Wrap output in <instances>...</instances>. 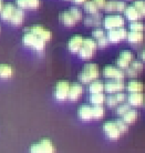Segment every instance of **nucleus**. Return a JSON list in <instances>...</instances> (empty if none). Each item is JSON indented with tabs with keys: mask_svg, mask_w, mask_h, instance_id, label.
Returning <instances> with one entry per match:
<instances>
[{
	"mask_svg": "<svg viewBox=\"0 0 145 153\" xmlns=\"http://www.w3.org/2000/svg\"><path fill=\"white\" fill-rule=\"evenodd\" d=\"M100 76L99 65L96 63H87L78 74V79L84 84L91 83L93 80H96Z\"/></svg>",
	"mask_w": 145,
	"mask_h": 153,
	"instance_id": "1",
	"label": "nucleus"
},
{
	"mask_svg": "<svg viewBox=\"0 0 145 153\" xmlns=\"http://www.w3.org/2000/svg\"><path fill=\"white\" fill-rule=\"evenodd\" d=\"M22 43L24 46L30 47V48L37 50V51H43L47 42L44 40H42L37 35H35L33 32L24 30V33L22 36Z\"/></svg>",
	"mask_w": 145,
	"mask_h": 153,
	"instance_id": "2",
	"label": "nucleus"
},
{
	"mask_svg": "<svg viewBox=\"0 0 145 153\" xmlns=\"http://www.w3.org/2000/svg\"><path fill=\"white\" fill-rule=\"evenodd\" d=\"M70 89V82L68 80H60L58 81L54 88V97L55 99L59 101H63V100L68 99V94H69Z\"/></svg>",
	"mask_w": 145,
	"mask_h": 153,
	"instance_id": "3",
	"label": "nucleus"
},
{
	"mask_svg": "<svg viewBox=\"0 0 145 153\" xmlns=\"http://www.w3.org/2000/svg\"><path fill=\"white\" fill-rule=\"evenodd\" d=\"M103 26L107 30H112L116 28H123L124 26V18L118 15H111L105 17L103 20Z\"/></svg>",
	"mask_w": 145,
	"mask_h": 153,
	"instance_id": "4",
	"label": "nucleus"
},
{
	"mask_svg": "<svg viewBox=\"0 0 145 153\" xmlns=\"http://www.w3.org/2000/svg\"><path fill=\"white\" fill-rule=\"evenodd\" d=\"M103 76L107 79H115V80H123L125 73L122 69L115 65H105L103 68Z\"/></svg>",
	"mask_w": 145,
	"mask_h": 153,
	"instance_id": "5",
	"label": "nucleus"
},
{
	"mask_svg": "<svg viewBox=\"0 0 145 153\" xmlns=\"http://www.w3.org/2000/svg\"><path fill=\"white\" fill-rule=\"evenodd\" d=\"M24 30L33 32L35 35L40 37L42 40H44L46 42H48L52 38V32H51L49 29H47V28H44L43 26H41V25H33V26H31V27L26 28Z\"/></svg>",
	"mask_w": 145,
	"mask_h": 153,
	"instance_id": "6",
	"label": "nucleus"
},
{
	"mask_svg": "<svg viewBox=\"0 0 145 153\" xmlns=\"http://www.w3.org/2000/svg\"><path fill=\"white\" fill-rule=\"evenodd\" d=\"M125 89V83L123 80H115V79H111L104 83V90L109 93H116V92H121Z\"/></svg>",
	"mask_w": 145,
	"mask_h": 153,
	"instance_id": "7",
	"label": "nucleus"
},
{
	"mask_svg": "<svg viewBox=\"0 0 145 153\" xmlns=\"http://www.w3.org/2000/svg\"><path fill=\"white\" fill-rule=\"evenodd\" d=\"M126 36H127L126 29H124V28H116V29L109 30L107 37L110 42H120L123 39H126Z\"/></svg>",
	"mask_w": 145,
	"mask_h": 153,
	"instance_id": "8",
	"label": "nucleus"
},
{
	"mask_svg": "<svg viewBox=\"0 0 145 153\" xmlns=\"http://www.w3.org/2000/svg\"><path fill=\"white\" fill-rule=\"evenodd\" d=\"M107 104L110 108H114L118 105L120 103H122L126 100V94L124 92H116V93H112L107 97Z\"/></svg>",
	"mask_w": 145,
	"mask_h": 153,
	"instance_id": "9",
	"label": "nucleus"
},
{
	"mask_svg": "<svg viewBox=\"0 0 145 153\" xmlns=\"http://www.w3.org/2000/svg\"><path fill=\"white\" fill-rule=\"evenodd\" d=\"M84 89L82 87V84L79 82H73L70 83V89H69V94H68V99L75 101L81 97V94L83 93Z\"/></svg>",
	"mask_w": 145,
	"mask_h": 153,
	"instance_id": "10",
	"label": "nucleus"
},
{
	"mask_svg": "<svg viewBox=\"0 0 145 153\" xmlns=\"http://www.w3.org/2000/svg\"><path fill=\"white\" fill-rule=\"evenodd\" d=\"M127 103L133 107H140L144 103V94L143 92H130L129 96H126Z\"/></svg>",
	"mask_w": 145,
	"mask_h": 153,
	"instance_id": "11",
	"label": "nucleus"
},
{
	"mask_svg": "<svg viewBox=\"0 0 145 153\" xmlns=\"http://www.w3.org/2000/svg\"><path fill=\"white\" fill-rule=\"evenodd\" d=\"M59 21L64 25L67 27H72V26H75L76 25V19L71 15V12L69 10H65V11H62L59 13Z\"/></svg>",
	"mask_w": 145,
	"mask_h": 153,
	"instance_id": "12",
	"label": "nucleus"
},
{
	"mask_svg": "<svg viewBox=\"0 0 145 153\" xmlns=\"http://www.w3.org/2000/svg\"><path fill=\"white\" fill-rule=\"evenodd\" d=\"M84 38L82 36H73L68 41V48L71 52H78L83 45Z\"/></svg>",
	"mask_w": 145,
	"mask_h": 153,
	"instance_id": "13",
	"label": "nucleus"
},
{
	"mask_svg": "<svg viewBox=\"0 0 145 153\" xmlns=\"http://www.w3.org/2000/svg\"><path fill=\"white\" fill-rule=\"evenodd\" d=\"M83 22L88 27H99L102 23V15L100 12H96L94 15H90L89 17L84 18Z\"/></svg>",
	"mask_w": 145,
	"mask_h": 153,
	"instance_id": "14",
	"label": "nucleus"
},
{
	"mask_svg": "<svg viewBox=\"0 0 145 153\" xmlns=\"http://www.w3.org/2000/svg\"><path fill=\"white\" fill-rule=\"evenodd\" d=\"M17 7L20 9H38L40 7V0H16Z\"/></svg>",
	"mask_w": 145,
	"mask_h": 153,
	"instance_id": "15",
	"label": "nucleus"
},
{
	"mask_svg": "<svg viewBox=\"0 0 145 153\" xmlns=\"http://www.w3.org/2000/svg\"><path fill=\"white\" fill-rule=\"evenodd\" d=\"M23 20H24V12H23V10L16 7L15 11H13L11 18L9 20V23H11L12 26H20V25H22Z\"/></svg>",
	"mask_w": 145,
	"mask_h": 153,
	"instance_id": "16",
	"label": "nucleus"
},
{
	"mask_svg": "<svg viewBox=\"0 0 145 153\" xmlns=\"http://www.w3.org/2000/svg\"><path fill=\"white\" fill-rule=\"evenodd\" d=\"M124 17H126V19L130 20L131 22L132 21H138L140 18H142L141 15H140V12L136 10V8L133 7V6H129V7H126L124 9Z\"/></svg>",
	"mask_w": 145,
	"mask_h": 153,
	"instance_id": "17",
	"label": "nucleus"
},
{
	"mask_svg": "<svg viewBox=\"0 0 145 153\" xmlns=\"http://www.w3.org/2000/svg\"><path fill=\"white\" fill-rule=\"evenodd\" d=\"M16 9V6L12 4H4V7L1 9V11H0V17H1V19L4 20V21H7L9 22V20L11 18L12 13L15 11Z\"/></svg>",
	"mask_w": 145,
	"mask_h": 153,
	"instance_id": "18",
	"label": "nucleus"
},
{
	"mask_svg": "<svg viewBox=\"0 0 145 153\" xmlns=\"http://www.w3.org/2000/svg\"><path fill=\"white\" fill-rule=\"evenodd\" d=\"M78 115L82 120H90L92 119V107L89 104H82L78 109Z\"/></svg>",
	"mask_w": 145,
	"mask_h": 153,
	"instance_id": "19",
	"label": "nucleus"
},
{
	"mask_svg": "<svg viewBox=\"0 0 145 153\" xmlns=\"http://www.w3.org/2000/svg\"><path fill=\"white\" fill-rule=\"evenodd\" d=\"M127 41L131 43H140L144 41V32H138V31H127L126 36Z\"/></svg>",
	"mask_w": 145,
	"mask_h": 153,
	"instance_id": "20",
	"label": "nucleus"
},
{
	"mask_svg": "<svg viewBox=\"0 0 145 153\" xmlns=\"http://www.w3.org/2000/svg\"><path fill=\"white\" fill-rule=\"evenodd\" d=\"M126 90L129 92H142L144 90V83L138 80H131L126 84Z\"/></svg>",
	"mask_w": 145,
	"mask_h": 153,
	"instance_id": "21",
	"label": "nucleus"
},
{
	"mask_svg": "<svg viewBox=\"0 0 145 153\" xmlns=\"http://www.w3.org/2000/svg\"><path fill=\"white\" fill-rule=\"evenodd\" d=\"M138 110H135V109H130V110H127V111L122 115V120L125 123L130 124V123L135 122L136 119H138Z\"/></svg>",
	"mask_w": 145,
	"mask_h": 153,
	"instance_id": "22",
	"label": "nucleus"
},
{
	"mask_svg": "<svg viewBox=\"0 0 145 153\" xmlns=\"http://www.w3.org/2000/svg\"><path fill=\"white\" fill-rule=\"evenodd\" d=\"M89 90H90V93H100V92H103L104 90V83L103 81L99 80H93L89 85Z\"/></svg>",
	"mask_w": 145,
	"mask_h": 153,
	"instance_id": "23",
	"label": "nucleus"
},
{
	"mask_svg": "<svg viewBox=\"0 0 145 153\" xmlns=\"http://www.w3.org/2000/svg\"><path fill=\"white\" fill-rule=\"evenodd\" d=\"M39 143L41 144L44 153H54L55 152V148H54L53 143H52V141H51L50 139H42L41 141H39Z\"/></svg>",
	"mask_w": 145,
	"mask_h": 153,
	"instance_id": "24",
	"label": "nucleus"
},
{
	"mask_svg": "<svg viewBox=\"0 0 145 153\" xmlns=\"http://www.w3.org/2000/svg\"><path fill=\"white\" fill-rule=\"evenodd\" d=\"M90 101L93 105H102L103 102L105 101V96L103 92L100 93H92L90 96Z\"/></svg>",
	"mask_w": 145,
	"mask_h": 153,
	"instance_id": "25",
	"label": "nucleus"
},
{
	"mask_svg": "<svg viewBox=\"0 0 145 153\" xmlns=\"http://www.w3.org/2000/svg\"><path fill=\"white\" fill-rule=\"evenodd\" d=\"M13 74V69L9 65H0V78L8 79L11 78Z\"/></svg>",
	"mask_w": 145,
	"mask_h": 153,
	"instance_id": "26",
	"label": "nucleus"
},
{
	"mask_svg": "<svg viewBox=\"0 0 145 153\" xmlns=\"http://www.w3.org/2000/svg\"><path fill=\"white\" fill-rule=\"evenodd\" d=\"M83 4H84V10H85V12H88L89 15H94L96 12H99V8L96 7V4L92 0L85 1Z\"/></svg>",
	"mask_w": 145,
	"mask_h": 153,
	"instance_id": "27",
	"label": "nucleus"
},
{
	"mask_svg": "<svg viewBox=\"0 0 145 153\" xmlns=\"http://www.w3.org/2000/svg\"><path fill=\"white\" fill-rule=\"evenodd\" d=\"M78 53H79L80 58H82V59H90V58L93 56V53H94V50L90 49V48H88V47H85L82 45L80 50L78 51Z\"/></svg>",
	"mask_w": 145,
	"mask_h": 153,
	"instance_id": "28",
	"label": "nucleus"
},
{
	"mask_svg": "<svg viewBox=\"0 0 145 153\" xmlns=\"http://www.w3.org/2000/svg\"><path fill=\"white\" fill-rule=\"evenodd\" d=\"M105 113V109L102 105H93L92 107V117L95 119L102 118Z\"/></svg>",
	"mask_w": 145,
	"mask_h": 153,
	"instance_id": "29",
	"label": "nucleus"
},
{
	"mask_svg": "<svg viewBox=\"0 0 145 153\" xmlns=\"http://www.w3.org/2000/svg\"><path fill=\"white\" fill-rule=\"evenodd\" d=\"M132 6L136 8V10L140 12V15H141L142 18H144L145 17V1L144 0H135Z\"/></svg>",
	"mask_w": 145,
	"mask_h": 153,
	"instance_id": "30",
	"label": "nucleus"
},
{
	"mask_svg": "<svg viewBox=\"0 0 145 153\" xmlns=\"http://www.w3.org/2000/svg\"><path fill=\"white\" fill-rule=\"evenodd\" d=\"M131 109V105L127 102H122V103H120L118 105H116V109H115V112H116V114L118 115H123L125 113L127 110H130Z\"/></svg>",
	"mask_w": 145,
	"mask_h": 153,
	"instance_id": "31",
	"label": "nucleus"
},
{
	"mask_svg": "<svg viewBox=\"0 0 145 153\" xmlns=\"http://www.w3.org/2000/svg\"><path fill=\"white\" fill-rule=\"evenodd\" d=\"M145 26L144 23L140 21H132L130 23V31H138V32H144Z\"/></svg>",
	"mask_w": 145,
	"mask_h": 153,
	"instance_id": "32",
	"label": "nucleus"
},
{
	"mask_svg": "<svg viewBox=\"0 0 145 153\" xmlns=\"http://www.w3.org/2000/svg\"><path fill=\"white\" fill-rule=\"evenodd\" d=\"M130 67L133 68L134 70H136L138 72H141L142 70L144 69V63L142 60H138V59H135V60H132L130 63Z\"/></svg>",
	"mask_w": 145,
	"mask_h": 153,
	"instance_id": "33",
	"label": "nucleus"
},
{
	"mask_svg": "<svg viewBox=\"0 0 145 153\" xmlns=\"http://www.w3.org/2000/svg\"><path fill=\"white\" fill-rule=\"evenodd\" d=\"M83 46L88 47V48H90V49L95 51L96 48H98V43H96V41L93 38H84Z\"/></svg>",
	"mask_w": 145,
	"mask_h": 153,
	"instance_id": "34",
	"label": "nucleus"
},
{
	"mask_svg": "<svg viewBox=\"0 0 145 153\" xmlns=\"http://www.w3.org/2000/svg\"><path fill=\"white\" fill-rule=\"evenodd\" d=\"M121 131L118 129V126L116 128H114V129H112V130H110L109 132H107V135L109 139H112V140H115V139H118L120 137H121Z\"/></svg>",
	"mask_w": 145,
	"mask_h": 153,
	"instance_id": "35",
	"label": "nucleus"
},
{
	"mask_svg": "<svg viewBox=\"0 0 145 153\" xmlns=\"http://www.w3.org/2000/svg\"><path fill=\"white\" fill-rule=\"evenodd\" d=\"M104 10H105L107 12L116 11V0H110V1H107L105 7H104Z\"/></svg>",
	"mask_w": 145,
	"mask_h": 153,
	"instance_id": "36",
	"label": "nucleus"
},
{
	"mask_svg": "<svg viewBox=\"0 0 145 153\" xmlns=\"http://www.w3.org/2000/svg\"><path fill=\"white\" fill-rule=\"evenodd\" d=\"M118 57L123 58V59H125L126 61L131 62L133 60V52L131 51V50H122L121 52H120V56Z\"/></svg>",
	"mask_w": 145,
	"mask_h": 153,
	"instance_id": "37",
	"label": "nucleus"
},
{
	"mask_svg": "<svg viewBox=\"0 0 145 153\" xmlns=\"http://www.w3.org/2000/svg\"><path fill=\"white\" fill-rule=\"evenodd\" d=\"M115 123H116V126H118V129L121 132H126V131L129 130V126H127V123H125L123 121L122 119H116L114 120Z\"/></svg>",
	"mask_w": 145,
	"mask_h": 153,
	"instance_id": "38",
	"label": "nucleus"
},
{
	"mask_svg": "<svg viewBox=\"0 0 145 153\" xmlns=\"http://www.w3.org/2000/svg\"><path fill=\"white\" fill-rule=\"evenodd\" d=\"M114 128H116V123H115L114 120H109V121H105L103 123V131L105 133L112 130V129H114Z\"/></svg>",
	"mask_w": 145,
	"mask_h": 153,
	"instance_id": "39",
	"label": "nucleus"
},
{
	"mask_svg": "<svg viewBox=\"0 0 145 153\" xmlns=\"http://www.w3.org/2000/svg\"><path fill=\"white\" fill-rule=\"evenodd\" d=\"M69 11L71 12V15L74 17L76 19V21H79V20L82 19V13H81V11L79 10V8L76 7H71L69 9Z\"/></svg>",
	"mask_w": 145,
	"mask_h": 153,
	"instance_id": "40",
	"label": "nucleus"
},
{
	"mask_svg": "<svg viewBox=\"0 0 145 153\" xmlns=\"http://www.w3.org/2000/svg\"><path fill=\"white\" fill-rule=\"evenodd\" d=\"M30 153H44V151H43V149H42L41 144H40L39 142H37V143H35V144L31 146Z\"/></svg>",
	"mask_w": 145,
	"mask_h": 153,
	"instance_id": "41",
	"label": "nucleus"
},
{
	"mask_svg": "<svg viewBox=\"0 0 145 153\" xmlns=\"http://www.w3.org/2000/svg\"><path fill=\"white\" fill-rule=\"evenodd\" d=\"M103 36H105V33H104V30L103 29H101V28H96V29H94V30L92 31V37H93V39H100L101 37H103Z\"/></svg>",
	"mask_w": 145,
	"mask_h": 153,
	"instance_id": "42",
	"label": "nucleus"
},
{
	"mask_svg": "<svg viewBox=\"0 0 145 153\" xmlns=\"http://www.w3.org/2000/svg\"><path fill=\"white\" fill-rule=\"evenodd\" d=\"M96 43H98V47H100V48H105L110 43V41H109L107 36H103V37H101L100 39H98Z\"/></svg>",
	"mask_w": 145,
	"mask_h": 153,
	"instance_id": "43",
	"label": "nucleus"
},
{
	"mask_svg": "<svg viewBox=\"0 0 145 153\" xmlns=\"http://www.w3.org/2000/svg\"><path fill=\"white\" fill-rule=\"evenodd\" d=\"M127 76H131V78H135V76H138V72L136 71V70H134L133 68H131V67H129V68H126L125 69V72H124Z\"/></svg>",
	"mask_w": 145,
	"mask_h": 153,
	"instance_id": "44",
	"label": "nucleus"
},
{
	"mask_svg": "<svg viewBox=\"0 0 145 153\" xmlns=\"http://www.w3.org/2000/svg\"><path fill=\"white\" fill-rule=\"evenodd\" d=\"M125 8H126V6L123 1H118V0H116V11L123 12Z\"/></svg>",
	"mask_w": 145,
	"mask_h": 153,
	"instance_id": "45",
	"label": "nucleus"
},
{
	"mask_svg": "<svg viewBox=\"0 0 145 153\" xmlns=\"http://www.w3.org/2000/svg\"><path fill=\"white\" fill-rule=\"evenodd\" d=\"M94 4H96V7L98 8H104L105 7V4H107V0H92Z\"/></svg>",
	"mask_w": 145,
	"mask_h": 153,
	"instance_id": "46",
	"label": "nucleus"
},
{
	"mask_svg": "<svg viewBox=\"0 0 145 153\" xmlns=\"http://www.w3.org/2000/svg\"><path fill=\"white\" fill-rule=\"evenodd\" d=\"M140 58H141L142 61L145 62V48L141 51V53H140Z\"/></svg>",
	"mask_w": 145,
	"mask_h": 153,
	"instance_id": "47",
	"label": "nucleus"
},
{
	"mask_svg": "<svg viewBox=\"0 0 145 153\" xmlns=\"http://www.w3.org/2000/svg\"><path fill=\"white\" fill-rule=\"evenodd\" d=\"M72 1L75 4H84L85 1H88V0H72Z\"/></svg>",
	"mask_w": 145,
	"mask_h": 153,
	"instance_id": "48",
	"label": "nucleus"
},
{
	"mask_svg": "<svg viewBox=\"0 0 145 153\" xmlns=\"http://www.w3.org/2000/svg\"><path fill=\"white\" fill-rule=\"evenodd\" d=\"M2 7H4V0H0V11H1Z\"/></svg>",
	"mask_w": 145,
	"mask_h": 153,
	"instance_id": "49",
	"label": "nucleus"
},
{
	"mask_svg": "<svg viewBox=\"0 0 145 153\" xmlns=\"http://www.w3.org/2000/svg\"><path fill=\"white\" fill-rule=\"evenodd\" d=\"M144 107H145V100H144Z\"/></svg>",
	"mask_w": 145,
	"mask_h": 153,
	"instance_id": "50",
	"label": "nucleus"
},
{
	"mask_svg": "<svg viewBox=\"0 0 145 153\" xmlns=\"http://www.w3.org/2000/svg\"><path fill=\"white\" fill-rule=\"evenodd\" d=\"M65 1H69V0H65Z\"/></svg>",
	"mask_w": 145,
	"mask_h": 153,
	"instance_id": "51",
	"label": "nucleus"
},
{
	"mask_svg": "<svg viewBox=\"0 0 145 153\" xmlns=\"http://www.w3.org/2000/svg\"><path fill=\"white\" fill-rule=\"evenodd\" d=\"M144 1H145V0H144Z\"/></svg>",
	"mask_w": 145,
	"mask_h": 153,
	"instance_id": "52",
	"label": "nucleus"
},
{
	"mask_svg": "<svg viewBox=\"0 0 145 153\" xmlns=\"http://www.w3.org/2000/svg\"><path fill=\"white\" fill-rule=\"evenodd\" d=\"M144 48H145V47H144Z\"/></svg>",
	"mask_w": 145,
	"mask_h": 153,
	"instance_id": "53",
	"label": "nucleus"
}]
</instances>
